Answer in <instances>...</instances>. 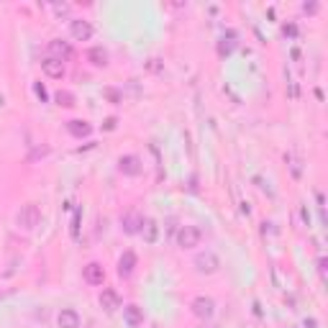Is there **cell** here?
I'll return each instance as SVG.
<instances>
[{"label":"cell","instance_id":"cell-1","mask_svg":"<svg viewBox=\"0 0 328 328\" xmlns=\"http://www.w3.org/2000/svg\"><path fill=\"white\" fill-rule=\"evenodd\" d=\"M39 220H41V211H39L36 203L21 205V211L16 213V223H18V228H23V231H34L39 226Z\"/></svg>","mask_w":328,"mask_h":328},{"label":"cell","instance_id":"cell-2","mask_svg":"<svg viewBox=\"0 0 328 328\" xmlns=\"http://www.w3.org/2000/svg\"><path fill=\"white\" fill-rule=\"evenodd\" d=\"M192 264H195V270L200 274H213V272H218V267H220V262H218V257L213 254V251H200Z\"/></svg>","mask_w":328,"mask_h":328},{"label":"cell","instance_id":"cell-3","mask_svg":"<svg viewBox=\"0 0 328 328\" xmlns=\"http://www.w3.org/2000/svg\"><path fill=\"white\" fill-rule=\"evenodd\" d=\"M190 310H192V316H198V318H211L213 313H216V303H213V297H205V295H198L195 300L190 303Z\"/></svg>","mask_w":328,"mask_h":328},{"label":"cell","instance_id":"cell-4","mask_svg":"<svg viewBox=\"0 0 328 328\" xmlns=\"http://www.w3.org/2000/svg\"><path fill=\"white\" fill-rule=\"evenodd\" d=\"M200 228L198 226H182L180 231H177V244H180L182 249H192V246H198L200 244Z\"/></svg>","mask_w":328,"mask_h":328},{"label":"cell","instance_id":"cell-5","mask_svg":"<svg viewBox=\"0 0 328 328\" xmlns=\"http://www.w3.org/2000/svg\"><path fill=\"white\" fill-rule=\"evenodd\" d=\"M82 277H85V282H90V285H103V282H106V270H103L100 262H90V264H85Z\"/></svg>","mask_w":328,"mask_h":328},{"label":"cell","instance_id":"cell-6","mask_svg":"<svg viewBox=\"0 0 328 328\" xmlns=\"http://www.w3.org/2000/svg\"><path fill=\"white\" fill-rule=\"evenodd\" d=\"M100 308L106 313H115L118 308H121V295H118V290L113 287H106L100 292Z\"/></svg>","mask_w":328,"mask_h":328},{"label":"cell","instance_id":"cell-7","mask_svg":"<svg viewBox=\"0 0 328 328\" xmlns=\"http://www.w3.org/2000/svg\"><path fill=\"white\" fill-rule=\"evenodd\" d=\"M47 52H49V56L59 59V62H64L67 56H72V47H69L67 41H62V39H52L47 44Z\"/></svg>","mask_w":328,"mask_h":328},{"label":"cell","instance_id":"cell-8","mask_svg":"<svg viewBox=\"0 0 328 328\" xmlns=\"http://www.w3.org/2000/svg\"><path fill=\"white\" fill-rule=\"evenodd\" d=\"M69 34L77 39V41H87L93 36V26L87 23V21H82V18H72L69 21Z\"/></svg>","mask_w":328,"mask_h":328},{"label":"cell","instance_id":"cell-9","mask_svg":"<svg viewBox=\"0 0 328 328\" xmlns=\"http://www.w3.org/2000/svg\"><path fill=\"white\" fill-rule=\"evenodd\" d=\"M118 169H121L123 174H128V177H136L141 172V159L136 154H126V157L118 159Z\"/></svg>","mask_w":328,"mask_h":328},{"label":"cell","instance_id":"cell-10","mask_svg":"<svg viewBox=\"0 0 328 328\" xmlns=\"http://www.w3.org/2000/svg\"><path fill=\"white\" fill-rule=\"evenodd\" d=\"M121 223H123V231H126V233H139L144 218H141V213L136 211V208H131V211L121 218Z\"/></svg>","mask_w":328,"mask_h":328},{"label":"cell","instance_id":"cell-11","mask_svg":"<svg viewBox=\"0 0 328 328\" xmlns=\"http://www.w3.org/2000/svg\"><path fill=\"white\" fill-rule=\"evenodd\" d=\"M41 69L49 74V77H54V80H62L64 77V62H59V59H54V56H47L41 62Z\"/></svg>","mask_w":328,"mask_h":328},{"label":"cell","instance_id":"cell-12","mask_svg":"<svg viewBox=\"0 0 328 328\" xmlns=\"http://www.w3.org/2000/svg\"><path fill=\"white\" fill-rule=\"evenodd\" d=\"M133 270H136V254H133V251H123V257L118 259V274L131 277Z\"/></svg>","mask_w":328,"mask_h":328},{"label":"cell","instance_id":"cell-13","mask_svg":"<svg viewBox=\"0 0 328 328\" xmlns=\"http://www.w3.org/2000/svg\"><path fill=\"white\" fill-rule=\"evenodd\" d=\"M56 323H59V328H80V316H77V310L64 308V310L56 316Z\"/></svg>","mask_w":328,"mask_h":328},{"label":"cell","instance_id":"cell-14","mask_svg":"<svg viewBox=\"0 0 328 328\" xmlns=\"http://www.w3.org/2000/svg\"><path fill=\"white\" fill-rule=\"evenodd\" d=\"M67 131L72 133L74 139H85V136H90V133H93V126L87 123V121H80V118H74V121L67 123Z\"/></svg>","mask_w":328,"mask_h":328},{"label":"cell","instance_id":"cell-15","mask_svg":"<svg viewBox=\"0 0 328 328\" xmlns=\"http://www.w3.org/2000/svg\"><path fill=\"white\" fill-rule=\"evenodd\" d=\"M139 233L144 236V241H146V244H154L157 238H159V226H157V220H154V218H144Z\"/></svg>","mask_w":328,"mask_h":328},{"label":"cell","instance_id":"cell-16","mask_svg":"<svg viewBox=\"0 0 328 328\" xmlns=\"http://www.w3.org/2000/svg\"><path fill=\"white\" fill-rule=\"evenodd\" d=\"M123 318H126V323H128L131 328H139V326L144 323V310H141L139 305H126V308H123Z\"/></svg>","mask_w":328,"mask_h":328},{"label":"cell","instance_id":"cell-17","mask_svg":"<svg viewBox=\"0 0 328 328\" xmlns=\"http://www.w3.org/2000/svg\"><path fill=\"white\" fill-rule=\"evenodd\" d=\"M87 56H90V62L95 67H106L108 64V52L103 49V47H93L90 52H87Z\"/></svg>","mask_w":328,"mask_h":328},{"label":"cell","instance_id":"cell-18","mask_svg":"<svg viewBox=\"0 0 328 328\" xmlns=\"http://www.w3.org/2000/svg\"><path fill=\"white\" fill-rule=\"evenodd\" d=\"M80 223H82V211L80 208H74V213H72V223H69V236L77 241L80 238Z\"/></svg>","mask_w":328,"mask_h":328},{"label":"cell","instance_id":"cell-19","mask_svg":"<svg viewBox=\"0 0 328 328\" xmlns=\"http://www.w3.org/2000/svg\"><path fill=\"white\" fill-rule=\"evenodd\" d=\"M54 100H56V106H62V108H72L74 106V95L69 90H56Z\"/></svg>","mask_w":328,"mask_h":328},{"label":"cell","instance_id":"cell-20","mask_svg":"<svg viewBox=\"0 0 328 328\" xmlns=\"http://www.w3.org/2000/svg\"><path fill=\"white\" fill-rule=\"evenodd\" d=\"M233 39H236V34H233V31H228L226 36H223V39H220V44H218V52H220V54H231V49H233V44H236Z\"/></svg>","mask_w":328,"mask_h":328},{"label":"cell","instance_id":"cell-21","mask_svg":"<svg viewBox=\"0 0 328 328\" xmlns=\"http://www.w3.org/2000/svg\"><path fill=\"white\" fill-rule=\"evenodd\" d=\"M285 159H287V164H290V169H292V177H300V174H303V169H300V159H295L292 154H287Z\"/></svg>","mask_w":328,"mask_h":328},{"label":"cell","instance_id":"cell-22","mask_svg":"<svg viewBox=\"0 0 328 328\" xmlns=\"http://www.w3.org/2000/svg\"><path fill=\"white\" fill-rule=\"evenodd\" d=\"M103 95H106V98H108L110 103H121V100H123V95L118 93L115 87H106V90H103Z\"/></svg>","mask_w":328,"mask_h":328},{"label":"cell","instance_id":"cell-23","mask_svg":"<svg viewBox=\"0 0 328 328\" xmlns=\"http://www.w3.org/2000/svg\"><path fill=\"white\" fill-rule=\"evenodd\" d=\"M34 93H36V98L44 103V100H47L49 98V93H47V87H44L41 82H34Z\"/></svg>","mask_w":328,"mask_h":328},{"label":"cell","instance_id":"cell-24","mask_svg":"<svg viewBox=\"0 0 328 328\" xmlns=\"http://www.w3.org/2000/svg\"><path fill=\"white\" fill-rule=\"evenodd\" d=\"M282 34H285V36H297V26L295 23H285V26H282Z\"/></svg>","mask_w":328,"mask_h":328},{"label":"cell","instance_id":"cell-25","mask_svg":"<svg viewBox=\"0 0 328 328\" xmlns=\"http://www.w3.org/2000/svg\"><path fill=\"white\" fill-rule=\"evenodd\" d=\"M118 126V121H115V118L110 115V118H106V123H103V131H113Z\"/></svg>","mask_w":328,"mask_h":328},{"label":"cell","instance_id":"cell-26","mask_svg":"<svg viewBox=\"0 0 328 328\" xmlns=\"http://www.w3.org/2000/svg\"><path fill=\"white\" fill-rule=\"evenodd\" d=\"M303 10L305 13H316L318 10V3H303Z\"/></svg>","mask_w":328,"mask_h":328},{"label":"cell","instance_id":"cell-27","mask_svg":"<svg viewBox=\"0 0 328 328\" xmlns=\"http://www.w3.org/2000/svg\"><path fill=\"white\" fill-rule=\"evenodd\" d=\"M318 272H321V277H326V259L323 257L318 259Z\"/></svg>","mask_w":328,"mask_h":328}]
</instances>
